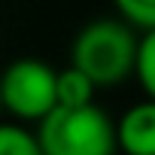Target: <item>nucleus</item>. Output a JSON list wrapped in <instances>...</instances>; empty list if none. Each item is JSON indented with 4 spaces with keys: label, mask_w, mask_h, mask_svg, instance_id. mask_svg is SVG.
I'll return each mask as SVG.
<instances>
[{
    "label": "nucleus",
    "mask_w": 155,
    "mask_h": 155,
    "mask_svg": "<svg viewBox=\"0 0 155 155\" xmlns=\"http://www.w3.org/2000/svg\"><path fill=\"white\" fill-rule=\"evenodd\" d=\"M0 110H3V94H0Z\"/></svg>",
    "instance_id": "nucleus-9"
},
{
    "label": "nucleus",
    "mask_w": 155,
    "mask_h": 155,
    "mask_svg": "<svg viewBox=\"0 0 155 155\" xmlns=\"http://www.w3.org/2000/svg\"><path fill=\"white\" fill-rule=\"evenodd\" d=\"M37 137L46 155H113L119 149L116 125L94 104L52 110Z\"/></svg>",
    "instance_id": "nucleus-2"
},
{
    "label": "nucleus",
    "mask_w": 155,
    "mask_h": 155,
    "mask_svg": "<svg viewBox=\"0 0 155 155\" xmlns=\"http://www.w3.org/2000/svg\"><path fill=\"white\" fill-rule=\"evenodd\" d=\"M116 134L125 155H155V101L146 97L134 104L116 122Z\"/></svg>",
    "instance_id": "nucleus-4"
},
{
    "label": "nucleus",
    "mask_w": 155,
    "mask_h": 155,
    "mask_svg": "<svg viewBox=\"0 0 155 155\" xmlns=\"http://www.w3.org/2000/svg\"><path fill=\"white\" fill-rule=\"evenodd\" d=\"M140 40L128 21L97 18L85 25L73 43V67H79L88 79L101 85H119L125 76L137 73Z\"/></svg>",
    "instance_id": "nucleus-1"
},
{
    "label": "nucleus",
    "mask_w": 155,
    "mask_h": 155,
    "mask_svg": "<svg viewBox=\"0 0 155 155\" xmlns=\"http://www.w3.org/2000/svg\"><path fill=\"white\" fill-rule=\"evenodd\" d=\"M0 155H46V152L37 134L18 125H0Z\"/></svg>",
    "instance_id": "nucleus-6"
},
{
    "label": "nucleus",
    "mask_w": 155,
    "mask_h": 155,
    "mask_svg": "<svg viewBox=\"0 0 155 155\" xmlns=\"http://www.w3.org/2000/svg\"><path fill=\"white\" fill-rule=\"evenodd\" d=\"M137 76L146 97L155 101V31H146L140 37V55H137Z\"/></svg>",
    "instance_id": "nucleus-7"
},
{
    "label": "nucleus",
    "mask_w": 155,
    "mask_h": 155,
    "mask_svg": "<svg viewBox=\"0 0 155 155\" xmlns=\"http://www.w3.org/2000/svg\"><path fill=\"white\" fill-rule=\"evenodd\" d=\"M0 94L12 116L43 122L52 110H58V70L40 58H21L3 70Z\"/></svg>",
    "instance_id": "nucleus-3"
},
{
    "label": "nucleus",
    "mask_w": 155,
    "mask_h": 155,
    "mask_svg": "<svg viewBox=\"0 0 155 155\" xmlns=\"http://www.w3.org/2000/svg\"><path fill=\"white\" fill-rule=\"evenodd\" d=\"M113 3L131 28H140L143 34L155 31V0H113Z\"/></svg>",
    "instance_id": "nucleus-8"
},
{
    "label": "nucleus",
    "mask_w": 155,
    "mask_h": 155,
    "mask_svg": "<svg viewBox=\"0 0 155 155\" xmlns=\"http://www.w3.org/2000/svg\"><path fill=\"white\" fill-rule=\"evenodd\" d=\"M94 82L79 70V67H67L58 70V107H88L94 104Z\"/></svg>",
    "instance_id": "nucleus-5"
}]
</instances>
